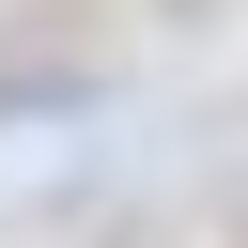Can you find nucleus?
Masks as SVG:
<instances>
[{
  "label": "nucleus",
  "instance_id": "nucleus-1",
  "mask_svg": "<svg viewBox=\"0 0 248 248\" xmlns=\"http://www.w3.org/2000/svg\"><path fill=\"white\" fill-rule=\"evenodd\" d=\"M170 16H217V0H170Z\"/></svg>",
  "mask_w": 248,
  "mask_h": 248
}]
</instances>
